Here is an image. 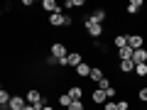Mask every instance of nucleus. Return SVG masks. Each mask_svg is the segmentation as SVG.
<instances>
[{
    "label": "nucleus",
    "mask_w": 147,
    "mask_h": 110,
    "mask_svg": "<svg viewBox=\"0 0 147 110\" xmlns=\"http://www.w3.org/2000/svg\"><path fill=\"white\" fill-rule=\"evenodd\" d=\"M84 27H86V32H88V34L93 37V39H100V37H103V30H105L103 25H98V22H93L91 17H86V20H84Z\"/></svg>",
    "instance_id": "nucleus-1"
},
{
    "label": "nucleus",
    "mask_w": 147,
    "mask_h": 110,
    "mask_svg": "<svg viewBox=\"0 0 147 110\" xmlns=\"http://www.w3.org/2000/svg\"><path fill=\"white\" fill-rule=\"evenodd\" d=\"M49 56H54L57 61H64V59L69 56V49H66V44H64V42H54L52 47H49Z\"/></svg>",
    "instance_id": "nucleus-2"
},
{
    "label": "nucleus",
    "mask_w": 147,
    "mask_h": 110,
    "mask_svg": "<svg viewBox=\"0 0 147 110\" xmlns=\"http://www.w3.org/2000/svg\"><path fill=\"white\" fill-rule=\"evenodd\" d=\"M79 64H84V56H81L79 52H69V56L64 59V61H59V66H79Z\"/></svg>",
    "instance_id": "nucleus-3"
},
{
    "label": "nucleus",
    "mask_w": 147,
    "mask_h": 110,
    "mask_svg": "<svg viewBox=\"0 0 147 110\" xmlns=\"http://www.w3.org/2000/svg\"><path fill=\"white\" fill-rule=\"evenodd\" d=\"M42 10L49 15H57V12H64V5H59L57 0H42Z\"/></svg>",
    "instance_id": "nucleus-4"
},
{
    "label": "nucleus",
    "mask_w": 147,
    "mask_h": 110,
    "mask_svg": "<svg viewBox=\"0 0 147 110\" xmlns=\"http://www.w3.org/2000/svg\"><path fill=\"white\" fill-rule=\"evenodd\" d=\"M25 100L30 105H37V103H42V100H44V95H42V91H39V88H30L25 93Z\"/></svg>",
    "instance_id": "nucleus-5"
},
{
    "label": "nucleus",
    "mask_w": 147,
    "mask_h": 110,
    "mask_svg": "<svg viewBox=\"0 0 147 110\" xmlns=\"http://www.w3.org/2000/svg\"><path fill=\"white\" fill-rule=\"evenodd\" d=\"M127 47L130 49H142L145 47V37L142 34H127Z\"/></svg>",
    "instance_id": "nucleus-6"
},
{
    "label": "nucleus",
    "mask_w": 147,
    "mask_h": 110,
    "mask_svg": "<svg viewBox=\"0 0 147 110\" xmlns=\"http://www.w3.org/2000/svg\"><path fill=\"white\" fill-rule=\"evenodd\" d=\"M91 100H93L96 105H105V103H108V95H105L103 88H96L93 93H91Z\"/></svg>",
    "instance_id": "nucleus-7"
},
{
    "label": "nucleus",
    "mask_w": 147,
    "mask_h": 110,
    "mask_svg": "<svg viewBox=\"0 0 147 110\" xmlns=\"http://www.w3.org/2000/svg\"><path fill=\"white\" fill-rule=\"evenodd\" d=\"M88 17H91V20H93V22H98V25H103V22H105V17H108V12H105L103 7H96V10L91 12Z\"/></svg>",
    "instance_id": "nucleus-8"
},
{
    "label": "nucleus",
    "mask_w": 147,
    "mask_h": 110,
    "mask_svg": "<svg viewBox=\"0 0 147 110\" xmlns=\"http://www.w3.org/2000/svg\"><path fill=\"white\" fill-rule=\"evenodd\" d=\"M135 66H137V64L132 61V59H123L118 68H120V73H135Z\"/></svg>",
    "instance_id": "nucleus-9"
},
{
    "label": "nucleus",
    "mask_w": 147,
    "mask_h": 110,
    "mask_svg": "<svg viewBox=\"0 0 147 110\" xmlns=\"http://www.w3.org/2000/svg\"><path fill=\"white\" fill-rule=\"evenodd\" d=\"M142 7H145V3H142V0H130L125 10H127V15H137V12H140Z\"/></svg>",
    "instance_id": "nucleus-10"
},
{
    "label": "nucleus",
    "mask_w": 147,
    "mask_h": 110,
    "mask_svg": "<svg viewBox=\"0 0 147 110\" xmlns=\"http://www.w3.org/2000/svg\"><path fill=\"white\" fill-rule=\"evenodd\" d=\"M91 68H93V66H88V64H79V66H76V68H74V71H76V76H81V78H88V76H91Z\"/></svg>",
    "instance_id": "nucleus-11"
},
{
    "label": "nucleus",
    "mask_w": 147,
    "mask_h": 110,
    "mask_svg": "<svg viewBox=\"0 0 147 110\" xmlns=\"http://www.w3.org/2000/svg\"><path fill=\"white\" fill-rule=\"evenodd\" d=\"M88 78H91V81H93V83H96V86H98V83H100V81H103V78H105V76H103V68H100V66H93V68H91V76H88Z\"/></svg>",
    "instance_id": "nucleus-12"
},
{
    "label": "nucleus",
    "mask_w": 147,
    "mask_h": 110,
    "mask_svg": "<svg viewBox=\"0 0 147 110\" xmlns=\"http://www.w3.org/2000/svg\"><path fill=\"white\" fill-rule=\"evenodd\" d=\"M25 105H27V100L22 98V95H12V100H10L12 110H25Z\"/></svg>",
    "instance_id": "nucleus-13"
},
{
    "label": "nucleus",
    "mask_w": 147,
    "mask_h": 110,
    "mask_svg": "<svg viewBox=\"0 0 147 110\" xmlns=\"http://www.w3.org/2000/svg\"><path fill=\"white\" fill-rule=\"evenodd\" d=\"M132 61L135 64H147V49H135V54H132Z\"/></svg>",
    "instance_id": "nucleus-14"
},
{
    "label": "nucleus",
    "mask_w": 147,
    "mask_h": 110,
    "mask_svg": "<svg viewBox=\"0 0 147 110\" xmlns=\"http://www.w3.org/2000/svg\"><path fill=\"white\" fill-rule=\"evenodd\" d=\"M64 12H57V15H49V27H64Z\"/></svg>",
    "instance_id": "nucleus-15"
},
{
    "label": "nucleus",
    "mask_w": 147,
    "mask_h": 110,
    "mask_svg": "<svg viewBox=\"0 0 147 110\" xmlns=\"http://www.w3.org/2000/svg\"><path fill=\"white\" fill-rule=\"evenodd\" d=\"M66 93L71 95L74 100H81V98H84V88H81V86H69V88H66Z\"/></svg>",
    "instance_id": "nucleus-16"
},
{
    "label": "nucleus",
    "mask_w": 147,
    "mask_h": 110,
    "mask_svg": "<svg viewBox=\"0 0 147 110\" xmlns=\"http://www.w3.org/2000/svg\"><path fill=\"white\" fill-rule=\"evenodd\" d=\"M57 100H59V105H61L64 110H69V105L74 103V98H71V95H69V93H61V95H59Z\"/></svg>",
    "instance_id": "nucleus-17"
},
{
    "label": "nucleus",
    "mask_w": 147,
    "mask_h": 110,
    "mask_svg": "<svg viewBox=\"0 0 147 110\" xmlns=\"http://www.w3.org/2000/svg\"><path fill=\"white\" fill-rule=\"evenodd\" d=\"M71 7H86L84 0H64V10H71Z\"/></svg>",
    "instance_id": "nucleus-18"
},
{
    "label": "nucleus",
    "mask_w": 147,
    "mask_h": 110,
    "mask_svg": "<svg viewBox=\"0 0 147 110\" xmlns=\"http://www.w3.org/2000/svg\"><path fill=\"white\" fill-rule=\"evenodd\" d=\"M132 54H135V49H130V47L118 49V56H120V61H123V59H132Z\"/></svg>",
    "instance_id": "nucleus-19"
},
{
    "label": "nucleus",
    "mask_w": 147,
    "mask_h": 110,
    "mask_svg": "<svg viewBox=\"0 0 147 110\" xmlns=\"http://www.w3.org/2000/svg\"><path fill=\"white\" fill-rule=\"evenodd\" d=\"M113 42H115V47H118V49L127 47V34H115V39H113Z\"/></svg>",
    "instance_id": "nucleus-20"
},
{
    "label": "nucleus",
    "mask_w": 147,
    "mask_h": 110,
    "mask_svg": "<svg viewBox=\"0 0 147 110\" xmlns=\"http://www.w3.org/2000/svg\"><path fill=\"white\" fill-rule=\"evenodd\" d=\"M10 100H12V95L3 88V91H0V105H10Z\"/></svg>",
    "instance_id": "nucleus-21"
},
{
    "label": "nucleus",
    "mask_w": 147,
    "mask_h": 110,
    "mask_svg": "<svg viewBox=\"0 0 147 110\" xmlns=\"http://www.w3.org/2000/svg\"><path fill=\"white\" fill-rule=\"evenodd\" d=\"M135 76L145 78V76H147V64H137V66H135Z\"/></svg>",
    "instance_id": "nucleus-22"
},
{
    "label": "nucleus",
    "mask_w": 147,
    "mask_h": 110,
    "mask_svg": "<svg viewBox=\"0 0 147 110\" xmlns=\"http://www.w3.org/2000/svg\"><path fill=\"white\" fill-rule=\"evenodd\" d=\"M137 98H140V103H147V86H142V88L137 91Z\"/></svg>",
    "instance_id": "nucleus-23"
},
{
    "label": "nucleus",
    "mask_w": 147,
    "mask_h": 110,
    "mask_svg": "<svg viewBox=\"0 0 147 110\" xmlns=\"http://www.w3.org/2000/svg\"><path fill=\"white\" fill-rule=\"evenodd\" d=\"M69 110H84V100H74V103L69 105Z\"/></svg>",
    "instance_id": "nucleus-24"
},
{
    "label": "nucleus",
    "mask_w": 147,
    "mask_h": 110,
    "mask_svg": "<svg viewBox=\"0 0 147 110\" xmlns=\"http://www.w3.org/2000/svg\"><path fill=\"white\" fill-rule=\"evenodd\" d=\"M103 110H118V100H108V103L103 105Z\"/></svg>",
    "instance_id": "nucleus-25"
},
{
    "label": "nucleus",
    "mask_w": 147,
    "mask_h": 110,
    "mask_svg": "<svg viewBox=\"0 0 147 110\" xmlns=\"http://www.w3.org/2000/svg\"><path fill=\"white\" fill-rule=\"evenodd\" d=\"M98 88H103V91H108V88H110V78H108V76H105V78L98 83Z\"/></svg>",
    "instance_id": "nucleus-26"
},
{
    "label": "nucleus",
    "mask_w": 147,
    "mask_h": 110,
    "mask_svg": "<svg viewBox=\"0 0 147 110\" xmlns=\"http://www.w3.org/2000/svg\"><path fill=\"white\" fill-rule=\"evenodd\" d=\"M118 110H130V103L127 100H118Z\"/></svg>",
    "instance_id": "nucleus-27"
},
{
    "label": "nucleus",
    "mask_w": 147,
    "mask_h": 110,
    "mask_svg": "<svg viewBox=\"0 0 147 110\" xmlns=\"http://www.w3.org/2000/svg\"><path fill=\"white\" fill-rule=\"evenodd\" d=\"M115 93H118V91H115V88H113V86H110V88H108V91H105V95H108V100H113V98H115Z\"/></svg>",
    "instance_id": "nucleus-28"
},
{
    "label": "nucleus",
    "mask_w": 147,
    "mask_h": 110,
    "mask_svg": "<svg viewBox=\"0 0 147 110\" xmlns=\"http://www.w3.org/2000/svg\"><path fill=\"white\" fill-rule=\"evenodd\" d=\"M74 25V20H71V15H66V17H64V27H71Z\"/></svg>",
    "instance_id": "nucleus-29"
},
{
    "label": "nucleus",
    "mask_w": 147,
    "mask_h": 110,
    "mask_svg": "<svg viewBox=\"0 0 147 110\" xmlns=\"http://www.w3.org/2000/svg\"><path fill=\"white\" fill-rule=\"evenodd\" d=\"M25 110H37V108H34V105H30V103H27V105H25Z\"/></svg>",
    "instance_id": "nucleus-30"
},
{
    "label": "nucleus",
    "mask_w": 147,
    "mask_h": 110,
    "mask_svg": "<svg viewBox=\"0 0 147 110\" xmlns=\"http://www.w3.org/2000/svg\"><path fill=\"white\" fill-rule=\"evenodd\" d=\"M42 110H57V108H52V105H44V108Z\"/></svg>",
    "instance_id": "nucleus-31"
},
{
    "label": "nucleus",
    "mask_w": 147,
    "mask_h": 110,
    "mask_svg": "<svg viewBox=\"0 0 147 110\" xmlns=\"http://www.w3.org/2000/svg\"><path fill=\"white\" fill-rule=\"evenodd\" d=\"M3 110H12V108H10V105H3Z\"/></svg>",
    "instance_id": "nucleus-32"
},
{
    "label": "nucleus",
    "mask_w": 147,
    "mask_h": 110,
    "mask_svg": "<svg viewBox=\"0 0 147 110\" xmlns=\"http://www.w3.org/2000/svg\"><path fill=\"white\" fill-rule=\"evenodd\" d=\"M57 110H64V108H57Z\"/></svg>",
    "instance_id": "nucleus-33"
}]
</instances>
